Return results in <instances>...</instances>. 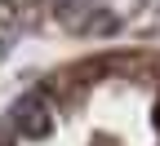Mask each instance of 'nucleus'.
Here are the masks:
<instances>
[{
    "label": "nucleus",
    "instance_id": "obj_2",
    "mask_svg": "<svg viewBox=\"0 0 160 146\" xmlns=\"http://www.w3.org/2000/svg\"><path fill=\"white\" fill-rule=\"evenodd\" d=\"M156 124H160V115H156Z\"/></svg>",
    "mask_w": 160,
    "mask_h": 146
},
{
    "label": "nucleus",
    "instance_id": "obj_1",
    "mask_svg": "<svg viewBox=\"0 0 160 146\" xmlns=\"http://www.w3.org/2000/svg\"><path fill=\"white\" fill-rule=\"evenodd\" d=\"M18 124H22V133H31V137H45L49 133V111H45V102H22L18 106Z\"/></svg>",
    "mask_w": 160,
    "mask_h": 146
}]
</instances>
